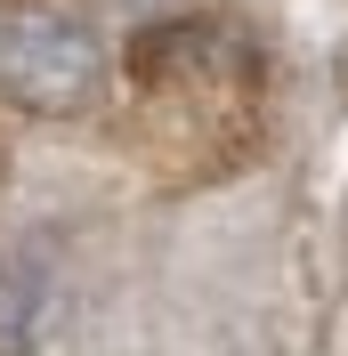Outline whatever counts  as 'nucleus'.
I'll return each mask as SVG.
<instances>
[{
	"label": "nucleus",
	"mask_w": 348,
	"mask_h": 356,
	"mask_svg": "<svg viewBox=\"0 0 348 356\" xmlns=\"http://www.w3.org/2000/svg\"><path fill=\"white\" fill-rule=\"evenodd\" d=\"M106 89V41L65 8H24L0 24V97L24 113H81Z\"/></svg>",
	"instance_id": "f257e3e1"
}]
</instances>
